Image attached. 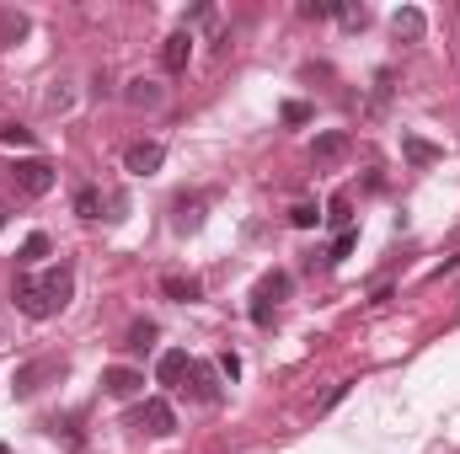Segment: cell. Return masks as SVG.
I'll return each instance as SVG.
<instances>
[{
    "label": "cell",
    "instance_id": "6da1fadb",
    "mask_svg": "<svg viewBox=\"0 0 460 454\" xmlns=\"http://www.w3.org/2000/svg\"><path fill=\"white\" fill-rule=\"evenodd\" d=\"M128 428H134V433H150V439H166V433H177V412H172L161 396H150V401H139V406L128 412Z\"/></svg>",
    "mask_w": 460,
    "mask_h": 454
},
{
    "label": "cell",
    "instance_id": "7a4b0ae2",
    "mask_svg": "<svg viewBox=\"0 0 460 454\" xmlns=\"http://www.w3.org/2000/svg\"><path fill=\"white\" fill-rule=\"evenodd\" d=\"M11 182H16V193H27V198H43V193H54L59 171H54L43 155H32V161H16V166H11Z\"/></svg>",
    "mask_w": 460,
    "mask_h": 454
},
{
    "label": "cell",
    "instance_id": "3957f363",
    "mask_svg": "<svg viewBox=\"0 0 460 454\" xmlns=\"http://www.w3.org/2000/svg\"><path fill=\"white\" fill-rule=\"evenodd\" d=\"M279 300H289V273H279V267H273V273H262V278H257V289H252V321H257V327H268Z\"/></svg>",
    "mask_w": 460,
    "mask_h": 454
},
{
    "label": "cell",
    "instance_id": "277c9868",
    "mask_svg": "<svg viewBox=\"0 0 460 454\" xmlns=\"http://www.w3.org/2000/svg\"><path fill=\"white\" fill-rule=\"evenodd\" d=\"M199 406H220V396H226V374L215 369V363H199L193 358V369H188V385H182Z\"/></svg>",
    "mask_w": 460,
    "mask_h": 454
},
{
    "label": "cell",
    "instance_id": "5b68a950",
    "mask_svg": "<svg viewBox=\"0 0 460 454\" xmlns=\"http://www.w3.org/2000/svg\"><path fill=\"white\" fill-rule=\"evenodd\" d=\"M38 289H43V305L59 316L65 305H70V294H75V267L70 262H59V267H49L43 278H38Z\"/></svg>",
    "mask_w": 460,
    "mask_h": 454
},
{
    "label": "cell",
    "instance_id": "8992f818",
    "mask_svg": "<svg viewBox=\"0 0 460 454\" xmlns=\"http://www.w3.org/2000/svg\"><path fill=\"white\" fill-rule=\"evenodd\" d=\"M49 380H65V358H38L16 369V396H38Z\"/></svg>",
    "mask_w": 460,
    "mask_h": 454
},
{
    "label": "cell",
    "instance_id": "52a82bcc",
    "mask_svg": "<svg viewBox=\"0 0 460 454\" xmlns=\"http://www.w3.org/2000/svg\"><path fill=\"white\" fill-rule=\"evenodd\" d=\"M161 161H166V144L161 139H139V144L123 150V171H134V177H155Z\"/></svg>",
    "mask_w": 460,
    "mask_h": 454
},
{
    "label": "cell",
    "instance_id": "ba28073f",
    "mask_svg": "<svg viewBox=\"0 0 460 454\" xmlns=\"http://www.w3.org/2000/svg\"><path fill=\"white\" fill-rule=\"evenodd\" d=\"M11 300H16V310H22V316H32V321H49V316H54V310L43 305V289H38V278H32V273H22V278H16Z\"/></svg>",
    "mask_w": 460,
    "mask_h": 454
},
{
    "label": "cell",
    "instance_id": "9c48e42d",
    "mask_svg": "<svg viewBox=\"0 0 460 454\" xmlns=\"http://www.w3.org/2000/svg\"><path fill=\"white\" fill-rule=\"evenodd\" d=\"M188 369H193L188 347H166V353L155 358V380H161V385H172V390H182V385H188Z\"/></svg>",
    "mask_w": 460,
    "mask_h": 454
},
{
    "label": "cell",
    "instance_id": "30bf717a",
    "mask_svg": "<svg viewBox=\"0 0 460 454\" xmlns=\"http://www.w3.org/2000/svg\"><path fill=\"white\" fill-rule=\"evenodd\" d=\"M188 59H193V32L182 27V32H172V38L161 43V70H166V75H182Z\"/></svg>",
    "mask_w": 460,
    "mask_h": 454
},
{
    "label": "cell",
    "instance_id": "8fae6325",
    "mask_svg": "<svg viewBox=\"0 0 460 454\" xmlns=\"http://www.w3.org/2000/svg\"><path fill=\"white\" fill-rule=\"evenodd\" d=\"M102 390L118 396V401H128V396H139V390H145V374H139V369H128V363L102 369Z\"/></svg>",
    "mask_w": 460,
    "mask_h": 454
},
{
    "label": "cell",
    "instance_id": "7c38bea8",
    "mask_svg": "<svg viewBox=\"0 0 460 454\" xmlns=\"http://www.w3.org/2000/svg\"><path fill=\"white\" fill-rule=\"evenodd\" d=\"M391 32H396L402 43H423V32H429V16H423L418 5H402V11L391 16Z\"/></svg>",
    "mask_w": 460,
    "mask_h": 454
},
{
    "label": "cell",
    "instance_id": "4fadbf2b",
    "mask_svg": "<svg viewBox=\"0 0 460 454\" xmlns=\"http://www.w3.org/2000/svg\"><path fill=\"white\" fill-rule=\"evenodd\" d=\"M123 102H128L134 113H150V108L166 102V86H155V81H128V86H123Z\"/></svg>",
    "mask_w": 460,
    "mask_h": 454
},
{
    "label": "cell",
    "instance_id": "5bb4252c",
    "mask_svg": "<svg viewBox=\"0 0 460 454\" xmlns=\"http://www.w3.org/2000/svg\"><path fill=\"white\" fill-rule=\"evenodd\" d=\"M161 294L177 300V305H193V300H204V284H199L193 273H166V278H161Z\"/></svg>",
    "mask_w": 460,
    "mask_h": 454
},
{
    "label": "cell",
    "instance_id": "9a60e30c",
    "mask_svg": "<svg viewBox=\"0 0 460 454\" xmlns=\"http://www.w3.org/2000/svg\"><path fill=\"white\" fill-rule=\"evenodd\" d=\"M343 155H348V134L343 128L316 134V144H311V161H316V166H332V161H343Z\"/></svg>",
    "mask_w": 460,
    "mask_h": 454
},
{
    "label": "cell",
    "instance_id": "2e32d148",
    "mask_svg": "<svg viewBox=\"0 0 460 454\" xmlns=\"http://www.w3.org/2000/svg\"><path fill=\"white\" fill-rule=\"evenodd\" d=\"M402 155H407V166H434L445 150L429 144V139H418V134H402Z\"/></svg>",
    "mask_w": 460,
    "mask_h": 454
},
{
    "label": "cell",
    "instance_id": "e0dca14e",
    "mask_svg": "<svg viewBox=\"0 0 460 454\" xmlns=\"http://www.w3.org/2000/svg\"><path fill=\"white\" fill-rule=\"evenodd\" d=\"M27 27H32V22H27L22 11H0V48L22 43V38H27Z\"/></svg>",
    "mask_w": 460,
    "mask_h": 454
},
{
    "label": "cell",
    "instance_id": "ac0fdd59",
    "mask_svg": "<svg viewBox=\"0 0 460 454\" xmlns=\"http://www.w3.org/2000/svg\"><path fill=\"white\" fill-rule=\"evenodd\" d=\"M327 225L338 230V235L353 230V198H348V193H332V204H327Z\"/></svg>",
    "mask_w": 460,
    "mask_h": 454
},
{
    "label": "cell",
    "instance_id": "d6986e66",
    "mask_svg": "<svg viewBox=\"0 0 460 454\" xmlns=\"http://www.w3.org/2000/svg\"><path fill=\"white\" fill-rule=\"evenodd\" d=\"M43 257H49V235L38 230V235H27V240H22V251H16V262H22V267H38Z\"/></svg>",
    "mask_w": 460,
    "mask_h": 454
},
{
    "label": "cell",
    "instance_id": "ffe728a7",
    "mask_svg": "<svg viewBox=\"0 0 460 454\" xmlns=\"http://www.w3.org/2000/svg\"><path fill=\"white\" fill-rule=\"evenodd\" d=\"M123 347H128V353H150V347H155V321H134Z\"/></svg>",
    "mask_w": 460,
    "mask_h": 454
},
{
    "label": "cell",
    "instance_id": "44dd1931",
    "mask_svg": "<svg viewBox=\"0 0 460 454\" xmlns=\"http://www.w3.org/2000/svg\"><path fill=\"white\" fill-rule=\"evenodd\" d=\"M75 214L81 220H102V193L97 188H75Z\"/></svg>",
    "mask_w": 460,
    "mask_h": 454
},
{
    "label": "cell",
    "instance_id": "7402d4cb",
    "mask_svg": "<svg viewBox=\"0 0 460 454\" xmlns=\"http://www.w3.org/2000/svg\"><path fill=\"white\" fill-rule=\"evenodd\" d=\"M204 198H177V230H199L204 225Z\"/></svg>",
    "mask_w": 460,
    "mask_h": 454
},
{
    "label": "cell",
    "instance_id": "603a6c76",
    "mask_svg": "<svg viewBox=\"0 0 460 454\" xmlns=\"http://www.w3.org/2000/svg\"><path fill=\"white\" fill-rule=\"evenodd\" d=\"M353 246H358V230H343V235L332 240V251H327V267H338L343 257H353Z\"/></svg>",
    "mask_w": 460,
    "mask_h": 454
},
{
    "label": "cell",
    "instance_id": "cb8c5ba5",
    "mask_svg": "<svg viewBox=\"0 0 460 454\" xmlns=\"http://www.w3.org/2000/svg\"><path fill=\"white\" fill-rule=\"evenodd\" d=\"M316 220H322V214H316V204H295V209H289V225H295V230H311Z\"/></svg>",
    "mask_w": 460,
    "mask_h": 454
},
{
    "label": "cell",
    "instance_id": "d4e9b609",
    "mask_svg": "<svg viewBox=\"0 0 460 454\" xmlns=\"http://www.w3.org/2000/svg\"><path fill=\"white\" fill-rule=\"evenodd\" d=\"M0 144H11V150H32V134H27V128H0Z\"/></svg>",
    "mask_w": 460,
    "mask_h": 454
},
{
    "label": "cell",
    "instance_id": "484cf974",
    "mask_svg": "<svg viewBox=\"0 0 460 454\" xmlns=\"http://www.w3.org/2000/svg\"><path fill=\"white\" fill-rule=\"evenodd\" d=\"M338 16H343L348 27H364L369 22V5H338Z\"/></svg>",
    "mask_w": 460,
    "mask_h": 454
},
{
    "label": "cell",
    "instance_id": "4316f807",
    "mask_svg": "<svg viewBox=\"0 0 460 454\" xmlns=\"http://www.w3.org/2000/svg\"><path fill=\"white\" fill-rule=\"evenodd\" d=\"M284 123H311V108L305 102H284Z\"/></svg>",
    "mask_w": 460,
    "mask_h": 454
},
{
    "label": "cell",
    "instance_id": "83f0119b",
    "mask_svg": "<svg viewBox=\"0 0 460 454\" xmlns=\"http://www.w3.org/2000/svg\"><path fill=\"white\" fill-rule=\"evenodd\" d=\"M65 108H70V92H65V86H54V92H49V113H65Z\"/></svg>",
    "mask_w": 460,
    "mask_h": 454
},
{
    "label": "cell",
    "instance_id": "f1b7e54d",
    "mask_svg": "<svg viewBox=\"0 0 460 454\" xmlns=\"http://www.w3.org/2000/svg\"><path fill=\"white\" fill-rule=\"evenodd\" d=\"M220 374H226V380L241 374V358H235V353H220Z\"/></svg>",
    "mask_w": 460,
    "mask_h": 454
},
{
    "label": "cell",
    "instance_id": "f546056e",
    "mask_svg": "<svg viewBox=\"0 0 460 454\" xmlns=\"http://www.w3.org/2000/svg\"><path fill=\"white\" fill-rule=\"evenodd\" d=\"M0 230H5V214H0Z\"/></svg>",
    "mask_w": 460,
    "mask_h": 454
},
{
    "label": "cell",
    "instance_id": "4dcf8cb0",
    "mask_svg": "<svg viewBox=\"0 0 460 454\" xmlns=\"http://www.w3.org/2000/svg\"><path fill=\"white\" fill-rule=\"evenodd\" d=\"M0 454H11V450H5V444H0Z\"/></svg>",
    "mask_w": 460,
    "mask_h": 454
}]
</instances>
